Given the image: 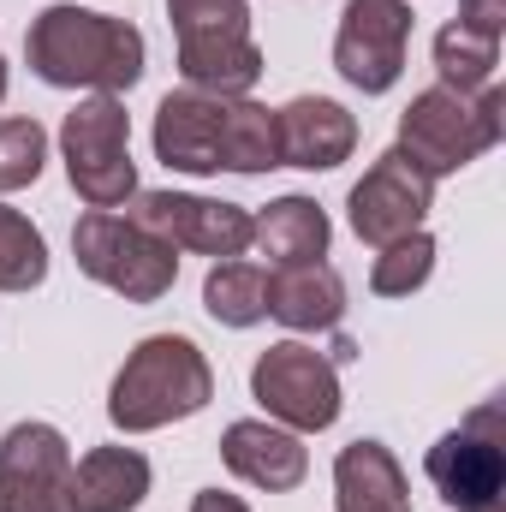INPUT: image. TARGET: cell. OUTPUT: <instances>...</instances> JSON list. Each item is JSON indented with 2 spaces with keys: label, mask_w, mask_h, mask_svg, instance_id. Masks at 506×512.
I'll return each mask as SVG.
<instances>
[{
  "label": "cell",
  "mask_w": 506,
  "mask_h": 512,
  "mask_svg": "<svg viewBox=\"0 0 506 512\" xmlns=\"http://www.w3.org/2000/svg\"><path fill=\"white\" fill-rule=\"evenodd\" d=\"M30 72L54 90H96V96H120L143 78V36L126 18L90 12V6H48L42 18H30L24 36Z\"/></svg>",
  "instance_id": "1"
},
{
  "label": "cell",
  "mask_w": 506,
  "mask_h": 512,
  "mask_svg": "<svg viewBox=\"0 0 506 512\" xmlns=\"http://www.w3.org/2000/svg\"><path fill=\"white\" fill-rule=\"evenodd\" d=\"M209 399H215V370L197 352V340H185V334H149L120 364V376H114L108 417L126 435H149V429H167L179 417H197Z\"/></svg>",
  "instance_id": "2"
},
{
  "label": "cell",
  "mask_w": 506,
  "mask_h": 512,
  "mask_svg": "<svg viewBox=\"0 0 506 512\" xmlns=\"http://www.w3.org/2000/svg\"><path fill=\"white\" fill-rule=\"evenodd\" d=\"M501 131H506V96L495 84H483V90L435 84V90L411 96V108L399 114V149L429 179H441V173L471 167L483 149H495Z\"/></svg>",
  "instance_id": "3"
},
{
  "label": "cell",
  "mask_w": 506,
  "mask_h": 512,
  "mask_svg": "<svg viewBox=\"0 0 506 512\" xmlns=\"http://www.w3.org/2000/svg\"><path fill=\"white\" fill-rule=\"evenodd\" d=\"M167 18L191 90L245 96L262 78V48L251 42V0H167Z\"/></svg>",
  "instance_id": "4"
},
{
  "label": "cell",
  "mask_w": 506,
  "mask_h": 512,
  "mask_svg": "<svg viewBox=\"0 0 506 512\" xmlns=\"http://www.w3.org/2000/svg\"><path fill=\"white\" fill-rule=\"evenodd\" d=\"M72 256H78V268L90 280H102L108 292H120L131 304H155L179 280L173 245L155 239L149 227H137L131 215H114V209H90L72 227Z\"/></svg>",
  "instance_id": "5"
},
{
  "label": "cell",
  "mask_w": 506,
  "mask_h": 512,
  "mask_svg": "<svg viewBox=\"0 0 506 512\" xmlns=\"http://www.w3.org/2000/svg\"><path fill=\"white\" fill-rule=\"evenodd\" d=\"M66 179L90 209H120L137 197V167H131V114L120 96H90L66 114L60 126Z\"/></svg>",
  "instance_id": "6"
},
{
  "label": "cell",
  "mask_w": 506,
  "mask_h": 512,
  "mask_svg": "<svg viewBox=\"0 0 506 512\" xmlns=\"http://www.w3.org/2000/svg\"><path fill=\"white\" fill-rule=\"evenodd\" d=\"M251 393H256V405L274 423H286L292 435L334 429V417H340V370H334L328 352H316L304 340L268 346L251 370Z\"/></svg>",
  "instance_id": "7"
},
{
  "label": "cell",
  "mask_w": 506,
  "mask_h": 512,
  "mask_svg": "<svg viewBox=\"0 0 506 512\" xmlns=\"http://www.w3.org/2000/svg\"><path fill=\"white\" fill-rule=\"evenodd\" d=\"M435 495L447 507L471 512V507H495L506 495V423L501 405H477L453 435H441L423 459Z\"/></svg>",
  "instance_id": "8"
},
{
  "label": "cell",
  "mask_w": 506,
  "mask_h": 512,
  "mask_svg": "<svg viewBox=\"0 0 506 512\" xmlns=\"http://www.w3.org/2000/svg\"><path fill=\"white\" fill-rule=\"evenodd\" d=\"M429 203H435V179L393 143L376 167L352 185V203H346V209H352V233H358L364 245L387 251V245L423 233Z\"/></svg>",
  "instance_id": "9"
},
{
  "label": "cell",
  "mask_w": 506,
  "mask_h": 512,
  "mask_svg": "<svg viewBox=\"0 0 506 512\" xmlns=\"http://www.w3.org/2000/svg\"><path fill=\"white\" fill-rule=\"evenodd\" d=\"M405 42H411V6L405 0H346L340 36H334V72L352 90L381 96L405 72Z\"/></svg>",
  "instance_id": "10"
},
{
  "label": "cell",
  "mask_w": 506,
  "mask_h": 512,
  "mask_svg": "<svg viewBox=\"0 0 506 512\" xmlns=\"http://www.w3.org/2000/svg\"><path fill=\"white\" fill-rule=\"evenodd\" d=\"M131 221L149 227L155 239H167L173 251L197 256H239L251 245V209L221 203V197H191V191H137L131 197Z\"/></svg>",
  "instance_id": "11"
},
{
  "label": "cell",
  "mask_w": 506,
  "mask_h": 512,
  "mask_svg": "<svg viewBox=\"0 0 506 512\" xmlns=\"http://www.w3.org/2000/svg\"><path fill=\"white\" fill-rule=\"evenodd\" d=\"M0 512H72V447L54 423H12L6 429Z\"/></svg>",
  "instance_id": "12"
},
{
  "label": "cell",
  "mask_w": 506,
  "mask_h": 512,
  "mask_svg": "<svg viewBox=\"0 0 506 512\" xmlns=\"http://www.w3.org/2000/svg\"><path fill=\"white\" fill-rule=\"evenodd\" d=\"M227 114H233V96L173 90L155 108V155L173 173H221L227 167Z\"/></svg>",
  "instance_id": "13"
},
{
  "label": "cell",
  "mask_w": 506,
  "mask_h": 512,
  "mask_svg": "<svg viewBox=\"0 0 506 512\" xmlns=\"http://www.w3.org/2000/svg\"><path fill=\"white\" fill-rule=\"evenodd\" d=\"M274 137H280V167L328 173L358 149V120L328 96H298L274 114Z\"/></svg>",
  "instance_id": "14"
},
{
  "label": "cell",
  "mask_w": 506,
  "mask_h": 512,
  "mask_svg": "<svg viewBox=\"0 0 506 512\" xmlns=\"http://www.w3.org/2000/svg\"><path fill=\"white\" fill-rule=\"evenodd\" d=\"M221 459H227L233 477H245L251 489H268V495L298 489L304 471H310L304 441H298L292 429H280V423H256V417L227 423V435H221Z\"/></svg>",
  "instance_id": "15"
},
{
  "label": "cell",
  "mask_w": 506,
  "mask_h": 512,
  "mask_svg": "<svg viewBox=\"0 0 506 512\" xmlns=\"http://www.w3.org/2000/svg\"><path fill=\"white\" fill-rule=\"evenodd\" d=\"M262 298H268V316L286 322V328H298V334L334 328V322L346 316V280H340V268H328V262L274 268L268 286H262Z\"/></svg>",
  "instance_id": "16"
},
{
  "label": "cell",
  "mask_w": 506,
  "mask_h": 512,
  "mask_svg": "<svg viewBox=\"0 0 506 512\" xmlns=\"http://www.w3.org/2000/svg\"><path fill=\"white\" fill-rule=\"evenodd\" d=\"M334 512H411L399 459L381 441H352L334 459Z\"/></svg>",
  "instance_id": "17"
},
{
  "label": "cell",
  "mask_w": 506,
  "mask_h": 512,
  "mask_svg": "<svg viewBox=\"0 0 506 512\" xmlns=\"http://www.w3.org/2000/svg\"><path fill=\"white\" fill-rule=\"evenodd\" d=\"M149 495V459L137 447H90L72 465V512H131Z\"/></svg>",
  "instance_id": "18"
},
{
  "label": "cell",
  "mask_w": 506,
  "mask_h": 512,
  "mask_svg": "<svg viewBox=\"0 0 506 512\" xmlns=\"http://www.w3.org/2000/svg\"><path fill=\"white\" fill-rule=\"evenodd\" d=\"M328 215L310 197H280L262 215H251V245L268 256V268H298L328 256Z\"/></svg>",
  "instance_id": "19"
},
{
  "label": "cell",
  "mask_w": 506,
  "mask_h": 512,
  "mask_svg": "<svg viewBox=\"0 0 506 512\" xmlns=\"http://www.w3.org/2000/svg\"><path fill=\"white\" fill-rule=\"evenodd\" d=\"M262 286H268V274L256 268V262H215L209 268V280H203V310L215 316V322H227V328H251L268 316V298H262Z\"/></svg>",
  "instance_id": "20"
},
{
  "label": "cell",
  "mask_w": 506,
  "mask_h": 512,
  "mask_svg": "<svg viewBox=\"0 0 506 512\" xmlns=\"http://www.w3.org/2000/svg\"><path fill=\"white\" fill-rule=\"evenodd\" d=\"M495 66H501V42L495 36H477L459 18L435 36V72H441L447 90H483V84H495Z\"/></svg>",
  "instance_id": "21"
},
{
  "label": "cell",
  "mask_w": 506,
  "mask_h": 512,
  "mask_svg": "<svg viewBox=\"0 0 506 512\" xmlns=\"http://www.w3.org/2000/svg\"><path fill=\"white\" fill-rule=\"evenodd\" d=\"M42 280H48V245H42V233L18 209L0 203V292H30Z\"/></svg>",
  "instance_id": "22"
},
{
  "label": "cell",
  "mask_w": 506,
  "mask_h": 512,
  "mask_svg": "<svg viewBox=\"0 0 506 512\" xmlns=\"http://www.w3.org/2000/svg\"><path fill=\"white\" fill-rule=\"evenodd\" d=\"M429 268H435V239L429 233H411V239H399V245H387L376 256L370 286H376L381 298H411L429 280Z\"/></svg>",
  "instance_id": "23"
},
{
  "label": "cell",
  "mask_w": 506,
  "mask_h": 512,
  "mask_svg": "<svg viewBox=\"0 0 506 512\" xmlns=\"http://www.w3.org/2000/svg\"><path fill=\"white\" fill-rule=\"evenodd\" d=\"M42 161H48V131L36 120H0V191L36 185Z\"/></svg>",
  "instance_id": "24"
},
{
  "label": "cell",
  "mask_w": 506,
  "mask_h": 512,
  "mask_svg": "<svg viewBox=\"0 0 506 512\" xmlns=\"http://www.w3.org/2000/svg\"><path fill=\"white\" fill-rule=\"evenodd\" d=\"M459 24H465V30H477V36H495V42H501L506 0H459Z\"/></svg>",
  "instance_id": "25"
},
{
  "label": "cell",
  "mask_w": 506,
  "mask_h": 512,
  "mask_svg": "<svg viewBox=\"0 0 506 512\" xmlns=\"http://www.w3.org/2000/svg\"><path fill=\"white\" fill-rule=\"evenodd\" d=\"M191 512H251L239 495H227V489H203L197 501H191Z\"/></svg>",
  "instance_id": "26"
},
{
  "label": "cell",
  "mask_w": 506,
  "mask_h": 512,
  "mask_svg": "<svg viewBox=\"0 0 506 512\" xmlns=\"http://www.w3.org/2000/svg\"><path fill=\"white\" fill-rule=\"evenodd\" d=\"M0 102H6V54H0Z\"/></svg>",
  "instance_id": "27"
},
{
  "label": "cell",
  "mask_w": 506,
  "mask_h": 512,
  "mask_svg": "<svg viewBox=\"0 0 506 512\" xmlns=\"http://www.w3.org/2000/svg\"><path fill=\"white\" fill-rule=\"evenodd\" d=\"M471 512H501V501H495V507H471Z\"/></svg>",
  "instance_id": "28"
}]
</instances>
